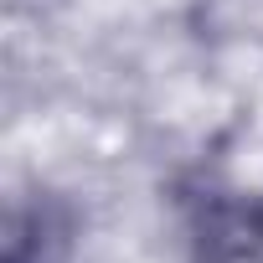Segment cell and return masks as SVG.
<instances>
[{"label":"cell","mask_w":263,"mask_h":263,"mask_svg":"<svg viewBox=\"0 0 263 263\" xmlns=\"http://www.w3.org/2000/svg\"><path fill=\"white\" fill-rule=\"evenodd\" d=\"M181 263H263V181L191 171L176 181Z\"/></svg>","instance_id":"obj_1"},{"label":"cell","mask_w":263,"mask_h":263,"mask_svg":"<svg viewBox=\"0 0 263 263\" xmlns=\"http://www.w3.org/2000/svg\"><path fill=\"white\" fill-rule=\"evenodd\" d=\"M88 232V212L72 191L31 181L6 201L0 263H72Z\"/></svg>","instance_id":"obj_2"}]
</instances>
